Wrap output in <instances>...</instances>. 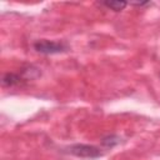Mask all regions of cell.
Returning <instances> with one entry per match:
<instances>
[{"label":"cell","mask_w":160,"mask_h":160,"mask_svg":"<svg viewBox=\"0 0 160 160\" xmlns=\"http://www.w3.org/2000/svg\"><path fill=\"white\" fill-rule=\"evenodd\" d=\"M34 49L44 55H52V54H60L68 50V46L61 41H52V40H38L34 42Z\"/></svg>","instance_id":"cell-1"},{"label":"cell","mask_w":160,"mask_h":160,"mask_svg":"<svg viewBox=\"0 0 160 160\" xmlns=\"http://www.w3.org/2000/svg\"><path fill=\"white\" fill-rule=\"evenodd\" d=\"M68 151L75 156L79 158H88V159H95L101 156V151L92 145H86V144H75L68 148Z\"/></svg>","instance_id":"cell-2"},{"label":"cell","mask_w":160,"mask_h":160,"mask_svg":"<svg viewBox=\"0 0 160 160\" xmlns=\"http://www.w3.org/2000/svg\"><path fill=\"white\" fill-rule=\"evenodd\" d=\"M21 76L19 74H14V72H8L2 76V85L4 86H15L21 82Z\"/></svg>","instance_id":"cell-3"},{"label":"cell","mask_w":160,"mask_h":160,"mask_svg":"<svg viewBox=\"0 0 160 160\" xmlns=\"http://www.w3.org/2000/svg\"><path fill=\"white\" fill-rule=\"evenodd\" d=\"M101 5L109 8L114 11H120L128 5V2H125V1H104V2H101Z\"/></svg>","instance_id":"cell-4"},{"label":"cell","mask_w":160,"mask_h":160,"mask_svg":"<svg viewBox=\"0 0 160 160\" xmlns=\"http://www.w3.org/2000/svg\"><path fill=\"white\" fill-rule=\"evenodd\" d=\"M118 142H119V138H118V136H115V135L106 136V138H104V139H102V141H101V144H102V145H105V146H108V148H111V146L116 145Z\"/></svg>","instance_id":"cell-5"}]
</instances>
